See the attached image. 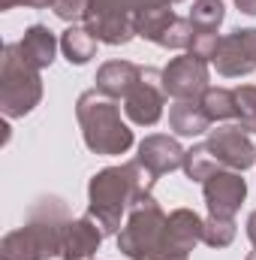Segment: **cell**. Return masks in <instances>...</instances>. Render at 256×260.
Returning a JSON list of instances; mask_svg holds the SVG:
<instances>
[{"instance_id":"4fadbf2b","label":"cell","mask_w":256,"mask_h":260,"mask_svg":"<svg viewBox=\"0 0 256 260\" xmlns=\"http://www.w3.org/2000/svg\"><path fill=\"white\" fill-rule=\"evenodd\" d=\"M103 227L91 218V215H81L75 221L66 224V236H64V260H94V254L100 251L103 245Z\"/></svg>"},{"instance_id":"8992f818","label":"cell","mask_w":256,"mask_h":260,"mask_svg":"<svg viewBox=\"0 0 256 260\" xmlns=\"http://www.w3.org/2000/svg\"><path fill=\"white\" fill-rule=\"evenodd\" d=\"M151 0H88L84 27L106 46H127L136 37V15Z\"/></svg>"},{"instance_id":"4316f807","label":"cell","mask_w":256,"mask_h":260,"mask_svg":"<svg viewBox=\"0 0 256 260\" xmlns=\"http://www.w3.org/2000/svg\"><path fill=\"white\" fill-rule=\"evenodd\" d=\"M52 9H55V15H58L61 21H69V24H75L78 18L84 21V12H88V0H55V3H52Z\"/></svg>"},{"instance_id":"484cf974","label":"cell","mask_w":256,"mask_h":260,"mask_svg":"<svg viewBox=\"0 0 256 260\" xmlns=\"http://www.w3.org/2000/svg\"><path fill=\"white\" fill-rule=\"evenodd\" d=\"M217 46H220V37H217L214 30H196L187 52H190V55H196V58H202V61H214Z\"/></svg>"},{"instance_id":"52a82bcc","label":"cell","mask_w":256,"mask_h":260,"mask_svg":"<svg viewBox=\"0 0 256 260\" xmlns=\"http://www.w3.org/2000/svg\"><path fill=\"white\" fill-rule=\"evenodd\" d=\"M166 91H163V70L145 67L139 85L124 97V115L139 127H154L163 118Z\"/></svg>"},{"instance_id":"603a6c76","label":"cell","mask_w":256,"mask_h":260,"mask_svg":"<svg viewBox=\"0 0 256 260\" xmlns=\"http://www.w3.org/2000/svg\"><path fill=\"white\" fill-rule=\"evenodd\" d=\"M184 176L190 179V182H205L211 173H217V164H214V157L208 154V148H205V142H199V145H193L187 148V154H184Z\"/></svg>"},{"instance_id":"44dd1931","label":"cell","mask_w":256,"mask_h":260,"mask_svg":"<svg viewBox=\"0 0 256 260\" xmlns=\"http://www.w3.org/2000/svg\"><path fill=\"white\" fill-rule=\"evenodd\" d=\"M187 18L196 30H214L217 34V27L226 18V6H223V0H193Z\"/></svg>"},{"instance_id":"9a60e30c","label":"cell","mask_w":256,"mask_h":260,"mask_svg":"<svg viewBox=\"0 0 256 260\" xmlns=\"http://www.w3.org/2000/svg\"><path fill=\"white\" fill-rule=\"evenodd\" d=\"M58 46H61V40H58L55 30H49L46 24H30V27L24 30V37L18 40L21 58L30 67H36L39 73H42L46 67H52L55 55H58Z\"/></svg>"},{"instance_id":"277c9868","label":"cell","mask_w":256,"mask_h":260,"mask_svg":"<svg viewBox=\"0 0 256 260\" xmlns=\"http://www.w3.org/2000/svg\"><path fill=\"white\" fill-rule=\"evenodd\" d=\"M75 118H78L84 145L94 154L115 157V154H127L133 148V130L121 118L118 100L106 97L103 91H97V88L84 91L75 100Z\"/></svg>"},{"instance_id":"83f0119b","label":"cell","mask_w":256,"mask_h":260,"mask_svg":"<svg viewBox=\"0 0 256 260\" xmlns=\"http://www.w3.org/2000/svg\"><path fill=\"white\" fill-rule=\"evenodd\" d=\"M55 0H0V9L6 12V9H15V6H27V9H46V6H52Z\"/></svg>"},{"instance_id":"ac0fdd59","label":"cell","mask_w":256,"mask_h":260,"mask_svg":"<svg viewBox=\"0 0 256 260\" xmlns=\"http://www.w3.org/2000/svg\"><path fill=\"white\" fill-rule=\"evenodd\" d=\"M169 127L175 130V136H202L211 130V118L199 100H175L169 106Z\"/></svg>"},{"instance_id":"e0dca14e","label":"cell","mask_w":256,"mask_h":260,"mask_svg":"<svg viewBox=\"0 0 256 260\" xmlns=\"http://www.w3.org/2000/svg\"><path fill=\"white\" fill-rule=\"evenodd\" d=\"M175 18H178V15L172 12L169 3H163V0H151V3L136 15V37H142V40L160 46L163 37H166V30L172 27Z\"/></svg>"},{"instance_id":"ffe728a7","label":"cell","mask_w":256,"mask_h":260,"mask_svg":"<svg viewBox=\"0 0 256 260\" xmlns=\"http://www.w3.org/2000/svg\"><path fill=\"white\" fill-rule=\"evenodd\" d=\"M199 103H202L205 115L211 118V124L235 118V91H232V88H220V85H217V88H208V91L199 97Z\"/></svg>"},{"instance_id":"7c38bea8","label":"cell","mask_w":256,"mask_h":260,"mask_svg":"<svg viewBox=\"0 0 256 260\" xmlns=\"http://www.w3.org/2000/svg\"><path fill=\"white\" fill-rule=\"evenodd\" d=\"M184 154H187V148H184L175 136L151 133V136H145V139L139 142L136 160H139L154 179H160V176H166V173L181 170V167H184Z\"/></svg>"},{"instance_id":"d4e9b609","label":"cell","mask_w":256,"mask_h":260,"mask_svg":"<svg viewBox=\"0 0 256 260\" xmlns=\"http://www.w3.org/2000/svg\"><path fill=\"white\" fill-rule=\"evenodd\" d=\"M193 34H196V27L190 24V18H181V15H178V18L172 21V27L166 30V37H163L160 49H175V52H181V49H190Z\"/></svg>"},{"instance_id":"5bb4252c","label":"cell","mask_w":256,"mask_h":260,"mask_svg":"<svg viewBox=\"0 0 256 260\" xmlns=\"http://www.w3.org/2000/svg\"><path fill=\"white\" fill-rule=\"evenodd\" d=\"M142 70L145 67L133 64V61H106V64L97 70V79H94L97 82V91H103L112 100H124L130 91L139 85Z\"/></svg>"},{"instance_id":"7402d4cb","label":"cell","mask_w":256,"mask_h":260,"mask_svg":"<svg viewBox=\"0 0 256 260\" xmlns=\"http://www.w3.org/2000/svg\"><path fill=\"white\" fill-rule=\"evenodd\" d=\"M235 218H217V215H208L205 218V230H202V242L211 245V248H229L235 242Z\"/></svg>"},{"instance_id":"f546056e","label":"cell","mask_w":256,"mask_h":260,"mask_svg":"<svg viewBox=\"0 0 256 260\" xmlns=\"http://www.w3.org/2000/svg\"><path fill=\"white\" fill-rule=\"evenodd\" d=\"M247 239L253 242V248H256V209L247 215Z\"/></svg>"},{"instance_id":"2e32d148","label":"cell","mask_w":256,"mask_h":260,"mask_svg":"<svg viewBox=\"0 0 256 260\" xmlns=\"http://www.w3.org/2000/svg\"><path fill=\"white\" fill-rule=\"evenodd\" d=\"M166 230H169V242L181 257H190V251L202 242V230L205 221L193 212V209H175L166 218Z\"/></svg>"},{"instance_id":"1f68e13d","label":"cell","mask_w":256,"mask_h":260,"mask_svg":"<svg viewBox=\"0 0 256 260\" xmlns=\"http://www.w3.org/2000/svg\"><path fill=\"white\" fill-rule=\"evenodd\" d=\"M163 3H169V6H172V3H181V0H163Z\"/></svg>"},{"instance_id":"3957f363","label":"cell","mask_w":256,"mask_h":260,"mask_svg":"<svg viewBox=\"0 0 256 260\" xmlns=\"http://www.w3.org/2000/svg\"><path fill=\"white\" fill-rule=\"evenodd\" d=\"M166 218L169 215L160 209L154 194L139 197L130 206L127 221L118 233V251L130 260H190L172 248Z\"/></svg>"},{"instance_id":"4dcf8cb0","label":"cell","mask_w":256,"mask_h":260,"mask_svg":"<svg viewBox=\"0 0 256 260\" xmlns=\"http://www.w3.org/2000/svg\"><path fill=\"white\" fill-rule=\"evenodd\" d=\"M244 260H256V251H250V254H247V257H244Z\"/></svg>"},{"instance_id":"6da1fadb","label":"cell","mask_w":256,"mask_h":260,"mask_svg":"<svg viewBox=\"0 0 256 260\" xmlns=\"http://www.w3.org/2000/svg\"><path fill=\"white\" fill-rule=\"evenodd\" d=\"M154 185L157 179L139 160H130L121 167H106L94 173L88 182V215L103 227L106 236H118L130 206L139 197L154 194Z\"/></svg>"},{"instance_id":"d6986e66","label":"cell","mask_w":256,"mask_h":260,"mask_svg":"<svg viewBox=\"0 0 256 260\" xmlns=\"http://www.w3.org/2000/svg\"><path fill=\"white\" fill-rule=\"evenodd\" d=\"M97 37L88 30V27H78V24H69L64 34H61V52L69 64L81 67L88 64L94 55H97Z\"/></svg>"},{"instance_id":"7a4b0ae2","label":"cell","mask_w":256,"mask_h":260,"mask_svg":"<svg viewBox=\"0 0 256 260\" xmlns=\"http://www.w3.org/2000/svg\"><path fill=\"white\" fill-rule=\"evenodd\" d=\"M72 218L66 215V203L58 197L39 200L27 221L6 233L0 239V260H52L64 251L66 224Z\"/></svg>"},{"instance_id":"30bf717a","label":"cell","mask_w":256,"mask_h":260,"mask_svg":"<svg viewBox=\"0 0 256 260\" xmlns=\"http://www.w3.org/2000/svg\"><path fill=\"white\" fill-rule=\"evenodd\" d=\"M214 70L223 79H241L256 70V27H238L226 37H220Z\"/></svg>"},{"instance_id":"cb8c5ba5","label":"cell","mask_w":256,"mask_h":260,"mask_svg":"<svg viewBox=\"0 0 256 260\" xmlns=\"http://www.w3.org/2000/svg\"><path fill=\"white\" fill-rule=\"evenodd\" d=\"M235 91V124L244 133H256V85H238Z\"/></svg>"},{"instance_id":"5b68a950","label":"cell","mask_w":256,"mask_h":260,"mask_svg":"<svg viewBox=\"0 0 256 260\" xmlns=\"http://www.w3.org/2000/svg\"><path fill=\"white\" fill-rule=\"evenodd\" d=\"M42 100V76L36 67H30L18 43H6L0 52V112L6 118H24L30 115Z\"/></svg>"},{"instance_id":"9c48e42d","label":"cell","mask_w":256,"mask_h":260,"mask_svg":"<svg viewBox=\"0 0 256 260\" xmlns=\"http://www.w3.org/2000/svg\"><path fill=\"white\" fill-rule=\"evenodd\" d=\"M211 73H208V61L196 58V55H181L172 58L163 67V91L172 100H199L211 85H208Z\"/></svg>"},{"instance_id":"ba28073f","label":"cell","mask_w":256,"mask_h":260,"mask_svg":"<svg viewBox=\"0 0 256 260\" xmlns=\"http://www.w3.org/2000/svg\"><path fill=\"white\" fill-rule=\"evenodd\" d=\"M205 148L214 157L217 170L244 173L256 164V145L250 142V133H244L238 124H223V127L211 130L205 139Z\"/></svg>"},{"instance_id":"f1b7e54d","label":"cell","mask_w":256,"mask_h":260,"mask_svg":"<svg viewBox=\"0 0 256 260\" xmlns=\"http://www.w3.org/2000/svg\"><path fill=\"white\" fill-rule=\"evenodd\" d=\"M235 6H238V12H244V15H256V0H235Z\"/></svg>"},{"instance_id":"8fae6325","label":"cell","mask_w":256,"mask_h":260,"mask_svg":"<svg viewBox=\"0 0 256 260\" xmlns=\"http://www.w3.org/2000/svg\"><path fill=\"white\" fill-rule=\"evenodd\" d=\"M202 197H205L208 215L235 218V212L247 200V182L235 170H217L202 182Z\"/></svg>"}]
</instances>
